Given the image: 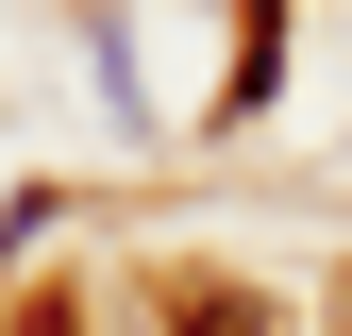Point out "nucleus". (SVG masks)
<instances>
[{
	"label": "nucleus",
	"mask_w": 352,
	"mask_h": 336,
	"mask_svg": "<svg viewBox=\"0 0 352 336\" xmlns=\"http://www.w3.org/2000/svg\"><path fill=\"white\" fill-rule=\"evenodd\" d=\"M185 336H285V319L252 303V286H201V303H185Z\"/></svg>",
	"instance_id": "nucleus-1"
},
{
	"label": "nucleus",
	"mask_w": 352,
	"mask_h": 336,
	"mask_svg": "<svg viewBox=\"0 0 352 336\" xmlns=\"http://www.w3.org/2000/svg\"><path fill=\"white\" fill-rule=\"evenodd\" d=\"M17 336H67V303H34V319H17Z\"/></svg>",
	"instance_id": "nucleus-2"
}]
</instances>
